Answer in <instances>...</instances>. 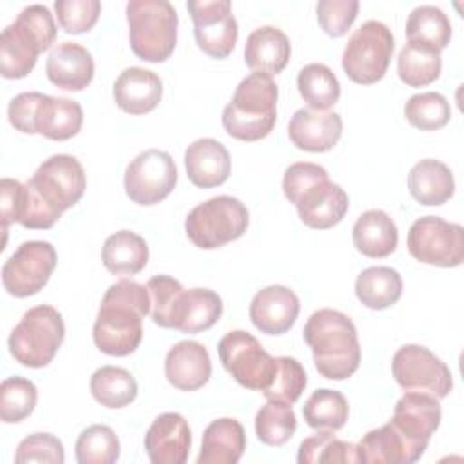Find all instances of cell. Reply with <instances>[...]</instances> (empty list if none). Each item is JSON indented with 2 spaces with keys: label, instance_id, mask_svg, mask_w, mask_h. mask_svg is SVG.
<instances>
[{
  "label": "cell",
  "instance_id": "cell-24",
  "mask_svg": "<svg viewBox=\"0 0 464 464\" xmlns=\"http://www.w3.org/2000/svg\"><path fill=\"white\" fill-rule=\"evenodd\" d=\"M230 154L214 138H199L185 150V169L192 185L210 188L225 183L230 176Z\"/></svg>",
  "mask_w": 464,
  "mask_h": 464
},
{
  "label": "cell",
  "instance_id": "cell-13",
  "mask_svg": "<svg viewBox=\"0 0 464 464\" xmlns=\"http://www.w3.org/2000/svg\"><path fill=\"white\" fill-rule=\"evenodd\" d=\"M392 372L397 384L406 392H422L444 399L453 388L446 362L420 344L401 346L393 355Z\"/></svg>",
  "mask_w": 464,
  "mask_h": 464
},
{
  "label": "cell",
  "instance_id": "cell-46",
  "mask_svg": "<svg viewBox=\"0 0 464 464\" xmlns=\"http://www.w3.org/2000/svg\"><path fill=\"white\" fill-rule=\"evenodd\" d=\"M54 11L58 24L65 33H85L98 22L102 4L100 0H56Z\"/></svg>",
  "mask_w": 464,
  "mask_h": 464
},
{
  "label": "cell",
  "instance_id": "cell-1",
  "mask_svg": "<svg viewBox=\"0 0 464 464\" xmlns=\"http://www.w3.org/2000/svg\"><path fill=\"white\" fill-rule=\"evenodd\" d=\"M85 192L82 163L69 154L47 158L24 183L18 219L25 228H51L60 216L76 205Z\"/></svg>",
  "mask_w": 464,
  "mask_h": 464
},
{
  "label": "cell",
  "instance_id": "cell-22",
  "mask_svg": "<svg viewBox=\"0 0 464 464\" xmlns=\"http://www.w3.org/2000/svg\"><path fill=\"white\" fill-rule=\"evenodd\" d=\"M163 83L154 71L143 67H127L114 82L112 96L116 105L127 114H147L161 100Z\"/></svg>",
  "mask_w": 464,
  "mask_h": 464
},
{
  "label": "cell",
  "instance_id": "cell-20",
  "mask_svg": "<svg viewBox=\"0 0 464 464\" xmlns=\"http://www.w3.org/2000/svg\"><path fill=\"white\" fill-rule=\"evenodd\" d=\"M343 134V120L337 112L299 109L288 121L290 141L308 152H326L334 149Z\"/></svg>",
  "mask_w": 464,
  "mask_h": 464
},
{
  "label": "cell",
  "instance_id": "cell-25",
  "mask_svg": "<svg viewBox=\"0 0 464 464\" xmlns=\"http://www.w3.org/2000/svg\"><path fill=\"white\" fill-rule=\"evenodd\" d=\"M355 448L359 462L366 464H411L424 455L392 422L368 431Z\"/></svg>",
  "mask_w": 464,
  "mask_h": 464
},
{
  "label": "cell",
  "instance_id": "cell-40",
  "mask_svg": "<svg viewBox=\"0 0 464 464\" xmlns=\"http://www.w3.org/2000/svg\"><path fill=\"white\" fill-rule=\"evenodd\" d=\"M295 428L297 420L290 404L268 401L256 413V435L263 444L283 446L294 437Z\"/></svg>",
  "mask_w": 464,
  "mask_h": 464
},
{
  "label": "cell",
  "instance_id": "cell-50",
  "mask_svg": "<svg viewBox=\"0 0 464 464\" xmlns=\"http://www.w3.org/2000/svg\"><path fill=\"white\" fill-rule=\"evenodd\" d=\"M24 192V183L4 178L0 181V208H2V230L7 232V227L11 223H16L18 218V208H20V199Z\"/></svg>",
  "mask_w": 464,
  "mask_h": 464
},
{
  "label": "cell",
  "instance_id": "cell-23",
  "mask_svg": "<svg viewBox=\"0 0 464 464\" xmlns=\"http://www.w3.org/2000/svg\"><path fill=\"white\" fill-rule=\"evenodd\" d=\"M45 72L53 85L63 91H82L94 76V62L91 53L76 42H62L51 49Z\"/></svg>",
  "mask_w": 464,
  "mask_h": 464
},
{
  "label": "cell",
  "instance_id": "cell-28",
  "mask_svg": "<svg viewBox=\"0 0 464 464\" xmlns=\"http://www.w3.org/2000/svg\"><path fill=\"white\" fill-rule=\"evenodd\" d=\"M246 448L243 426L230 417L212 420L203 431L198 464H236Z\"/></svg>",
  "mask_w": 464,
  "mask_h": 464
},
{
  "label": "cell",
  "instance_id": "cell-49",
  "mask_svg": "<svg viewBox=\"0 0 464 464\" xmlns=\"http://www.w3.org/2000/svg\"><path fill=\"white\" fill-rule=\"evenodd\" d=\"M42 92L31 91V92H20L16 94L7 107V116L11 125L25 134H36L34 132V116L38 103L42 100Z\"/></svg>",
  "mask_w": 464,
  "mask_h": 464
},
{
  "label": "cell",
  "instance_id": "cell-27",
  "mask_svg": "<svg viewBox=\"0 0 464 464\" xmlns=\"http://www.w3.org/2000/svg\"><path fill=\"white\" fill-rule=\"evenodd\" d=\"M82 123L83 111L78 102L62 96H42L34 116L36 134H42L47 140L65 141L80 132Z\"/></svg>",
  "mask_w": 464,
  "mask_h": 464
},
{
  "label": "cell",
  "instance_id": "cell-39",
  "mask_svg": "<svg viewBox=\"0 0 464 464\" xmlns=\"http://www.w3.org/2000/svg\"><path fill=\"white\" fill-rule=\"evenodd\" d=\"M297 462L299 464L359 462V455H357L355 444L337 439L330 430H317V433L306 437L299 444Z\"/></svg>",
  "mask_w": 464,
  "mask_h": 464
},
{
  "label": "cell",
  "instance_id": "cell-41",
  "mask_svg": "<svg viewBox=\"0 0 464 464\" xmlns=\"http://www.w3.org/2000/svg\"><path fill=\"white\" fill-rule=\"evenodd\" d=\"M74 453L80 464H112L120 457V440L112 428L92 424L78 435Z\"/></svg>",
  "mask_w": 464,
  "mask_h": 464
},
{
  "label": "cell",
  "instance_id": "cell-9",
  "mask_svg": "<svg viewBox=\"0 0 464 464\" xmlns=\"http://www.w3.org/2000/svg\"><path fill=\"white\" fill-rule=\"evenodd\" d=\"M248 227L246 207L232 196H216L196 205L187 219L185 232L188 239L205 250L219 248L241 237Z\"/></svg>",
  "mask_w": 464,
  "mask_h": 464
},
{
  "label": "cell",
  "instance_id": "cell-26",
  "mask_svg": "<svg viewBox=\"0 0 464 464\" xmlns=\"http://www.w3.org/2000/svg\"><path fill=\"white\" fill-rule=\"evenodd\" d=\"M292 47L288 36L274 27L263 25L254 29L245 44V62L254 72L279 74L290 58Z\"/></svg>",
  "mask_w": 464,
  "mask_h": 464
},
{
  "label": "cell",
  "instance_id": "cell-34",
  "mask_svg": "<svg viewBox=\"0 0 464 464\" xmlns=\"http://www.w3.org/2000/svg\"><path fill=\"white\" fill-rule=\"evenodd\" d=\"M91 393L105 408L129 406L138 395V382L120 366H102L91 375Z\"/></svg>",
  "mask_w": 464,
  "mask_h": 464
},
{
  "label": "cell",
  "instance_id": "cell-30",
  "mask_svg": "<svg viewBox=\"0 0 464 464\" xmlns=\"http://www.w3.org/2000/svg\"><path fill=\"white\" fill-rule=\"evenodd\" d=\"M355 248L366 257H386L397 248L399 232L395 221L379 208L362 212L352 230Z\"/></svg>",
  "mask_w": 464,
  "mask_h": 464
},
{
  "label": "cell",
  "instance_id": "cell-15",
  "mask_svg": "<svg viewBox=\"0 0 464 464\" xmlns=\"http://www.w3.org/2000/svg\"><path fill=\"white\" fill-rule=\"evenodd\" d=\"M56 266V250L49 241H24L2 266V285L14 297L38 294Z\"/></svg>",
  "mask_w": 464,
  "mask_h": 464
},
{
  "label": "cell",
  "instance_id": "cell-37",
  "mask_svg": "<svg viewBox=\"0 0 464 464\" xmlns=\"http://www.w3.org/2000/svg\"><path fill=\"white\" fill-rule=\"evenodd\" d=\"M297 89L303 100L315 111L330 109L341 96L339 80L324 63L304 65L297 74Z\"/></svg>",
  "mask_w": 464,
  "mask_h": 464
},
{
  "label": "cell",
  "instance_id": "cell-45",
  "mask_svg": "<svg viewBox=\"0 0 464 464\" xmlns=\"http://www.w3.org/2000/svg\"><path fill=\"white\" fill-rule=\"evenodd\" d=\"M147 290L150 297V317L161 328H172L174 312L178 301L183 294V286L178 279L169 276H156L147 281Z\"/></svg>",
  "mask_w": 464,
  "mask_h": 464
},
{
  "label": "cell",
  "instance_id": "cell-6",
  "mask_svg": "<svg viewBox=\"0 0 464 464\" xmlns=\"http://www.w3.org/2000/svg\"><path fill=\"white\" fill-rule=\"evenodd\" d=\"M277 85L272 76L252 72L239 82L230 103L223 109V127L241 141L268 136L277 120Z\"/></svg>",
  "mask_w": 464,
  "mask_h": 464
},
{
  "label": "cell",
  "instance_id": "cell-16",
  "mask_svg": "<svg viewBox=\"0 0 464 464\" xmlns=\"http://www.w3.org/2000/svg\"><path fill=\"white\" fill-rule=\"evenodd\" d=\"M187 9L194 22L198 47L212 58H227L237 42V22L228 0H190Z\"/></svg>",
  "mask_w": 464,
  "mask_h": 464
},
{
  "label": "cell",
  "instance_id": "cell-19",
  "mask_svg": "<svg viewBox=\"0 0 464 464\" xmlns=\"http://www.w3.org/2000/svg\"><path fill=\"white\" fill-rule=\"evenodd\" d=\"M299 297L283 285H270L259 290L250 303V321L268 335L288 332L299 315Z\"/></svg>",
  "mask_w": 464,
  "mask_h": 464
},
{
  "label": "cell",
  "instance_id": "cell-3",
  "mask_svg": "<svg viewBox=\"0 0 464 464\" xmlns=\"http://www.w3.org/2000/svg\"><path fill=\"white\" fill-rule=\"evenodd\" d=\"M283 192L295 205L301 221L315 230L337 225L348 212V194L328 179L324 167L310 161H297L286 167Z\"/></svg>",
  "mask_w": 464,
  "mask_h": 464
},
{
  "label": "cell",
  "instance_id": "cell-47",
  "mask_svg": "<svg viewBox=\"0 0 464 464\" xmlns=\"http://www.w3.org/2000/svg\"><path fill=\"white\" fill-rule=\"evenodd\" d=\"M65 460L63 444L58 437L51 433H33L20 440L14 462L25 464V462H49V464H62Z\"/></svg>",
  "mask_w": 464,
  "mask_h": 464
},
{
  "label": "cell",
  "instance_id": "cell-32",
  "mask_svg": "<svg viewBox=\"0 0 464 464\" xmlns=\"http://www.w3.org/2000/svg\"><path fill=\"white\" fill-rule=\"evenodd\" d=\"M102 261L114 276H134L145 268L149 261V246L140 234L120 230L105 239Z\"/></svg>",
  "mask_w": 464,
  "mask_h": 464
},
{
  "label": "cell",
  "instance_id": "cell-2",
  "mask_svg": "<svg viewBox=\"0 0 464 464\" xmlns=\"http://www.w3.org/2000/svg\"><path fill=\"white\" fill-rule=\"evenodd\" d=\"M150 314V297L145 285L120 279L102 299L92 339L100 352L114 357L132 353L143 337V317Z\"/></svg>",
  "mask_w": 464,
  "mask_h": 464
},
{
  "label": "cell",
  "instance_id": "cell-7",
  "mask_svg": "<svg viewBox=\"0 0 464 464\" xmlns=\"http://www.w3.org/2000/svg\"><path fill=\"white\" fill-rule=\"evenodd\" d=\"M132 53L145 62H165L178 38V13L167 0H130L125 7Z\"/></svg>",
  "mask_w": 464,
  "mask_h": 464
},
{
  "label": "cell",
  "instance_id": "cell-35",
  "mask_svg": "<svg viewBox=\"0 0 464 464\" xmlns=\"http://www.w3.org/2000/svg\"><path fill=\"white\" fill-rule=\"evenodd\" d=\"M406 38L411 44L442 51L451 40V22L439 7L419 5L408 16Z\"/></svg>",
  "mask_w": 464,
  "mask_h": 464
},
{
  "label": "cell",
  "instance_id": "cell-5",
  "mask_svg": "<svg viewBox=\"0 0 464 464\" xmlns=\"http://www.w3.org/2000/svg\"><path fill=\"white\" fill-rule=\"evenodd\" d=\"M56 38V24L51 11L42 4L24 7L16 20L0 34V72L16 80L27 76L38 54L47 51Z\"/></svg>",
  "mask_w": 464,
  "mask_h": 464
},
{
  "label": "cell",
  "instance_id": "cell-48",
  "mask_svg": "<svg viewBox=\"0 0 464 464\" xmlns=\"http://www.w3.org/2000/svg\"><path fill=\"white\" fill-rule=\"evenodd\" d=\"M317 20L328 36L339 38L348 33L357 18V0H321L315 5Z\"/></svg>",
  "mask_w": 464,
  "mask_h": 464
},
{
  "label": "cell",
  "instance_id": "cell-17",
  "mask_svg": "<svg viewBox=\"0 0 464 464\" xmlns=\"http://www.w3.org/2000/svg\"><path fill=\"white\" fill-rule=\"evenodd\" d=\"M442 419L439 399L422 392H406L395 404L392 424L413 446L426 451Z\"/></svg>",
  "mask_w": 464,
  "mask_h": 464
},
{
  "label": "cell",
  "instance_id": "cell-4",
  "mask_svg": "<svg viewBox=\"0 0 464 464\" xmlns=\"http://www.w3.org/2000/svg\"><path fill=\"white\" fill-rule=\"evenodd\" d=\"M303 337L314 353L317 372L332 381H343L355 373L361 362V346L352 319L332 308L314 312L303 330Z\"/></svg>",
  "mask_w": 464,
  "mask_h": 464
},
{
  "label": "cell",
  "instance_id": "cell-36",
  "mask_svg": "<svg viewBox=\"0 0 464 464\" xmlns=\"http://www.w3.org/2000/svg\"><path fill=\"white\" fill-rule=\"evenodd\" d=\"M440 51L408 42L397 58V74L410 87H424L440 74Z\"/></svg>",
  "mask_w": 464,
  "mask_h": 464
},
{
  "label": "cell",
  "instance_id": "cell-11",
  "mask_svg": "<svg viewBox=\"0 0 464 464\" xmlns=\"http://www.w3.org/2000/svg\"><path fill=\"white\" fill-rule=\"evenodd\" d=\"M225 370L245 388L265 392L276 373L277 357H272L261 343L245 330H232L218 344Z\"/></svg>",
  "mask_w": 464,
  "mask_h": 464
},
{
  "label": "cell",
  "instance_id": "cell-18",
  "mask_svg": "<svg viewBox=\"0 0 464 464\" xmlns=\"http://www.w3.org/2000/svg\"><path fill=\"white\" fill-rule=\"evenodd\" d=\"M143 444L152 464H185L192 444L188 422L176 411L161 413L147 430Z\"/></svg>",
  "mask_w": 464,
  "mask_h": 464
},
{
  "label": "cell",
  "instance_id": "cell-21",
  "mask_svg": "<svg viewBox=\"0 0 464 464\" xmlns=\"http://www.w3.org/2000/svg\"><path fill=\"white\" fill-rule=\"evenodd\" d=\"M210 373V355L201 343L179 341L167 352L165 377L174 388L181 392L199 390L208 382Z\"/></svg>",
  "mask_w": 464,
  "mask_h": 464
},
{
  "label": "cell",
  "instance_id": "cell-33",
  "mask_svg": "<svg viewBox=\"0 0 464 464\" xmlns=\"http://www.w3.org/2000/svg\"><path fill=\"white\" fill-rule=\"evenodd\" d=\"M402 294V279L392 266H370L357 276L355 295L372 310H384L395 304Z\"/></svg>",
  "mask_w": 464,
  "mask_h": 464
},
{
  "label": "cell",
  "instance_id": "cell-8",
  "mask_svg": "<svg viewBox=\"0 0 464 464\" xmlns=\"http://www.w3.org/2000/svg\"><path fill=\"white\" fill-rule=\"evenodd\" d=\"M65 337L62 314L49 304L29 308L9 335V352L16 362L27 368L47 366Z\"/></svg>",
  "mask_w": 464,
  "mask_h": 464
},
{
  "label": "cell",
  "instance_id": "cell-44",
  "mask_svg": "<svg viewBox=\"0 0 464 464\" xmlns=\"http://www.w3.org/2000/svg\"><path fill=\"white\" fill-rule=\"evenodd\" d=\"M306 388V372L294 357H277V368L270 386L263 392L268 401L294 404Z\"/></svg>",
  "mask_w": 464,
  "mask_h": 464
},
{
  "label": "cell",
  "instance_id": "cell-31",
  "mask_svg": "<svg viewBox=\"0 0 464 464\" xmlns=\"http://www.w3.org/2000/svg\"><path fill=\"white\" fill-rule=\"evenodd\" d=\"M411 196L428 207L444 205L455 192V179L450 167L439 160H420L408 174Z\"/></svg>",
  "mask_w": 464,
  "mask_h": 464
},
{
  "label": "cell",
  "instance_id": "cell-14",
  "mask_svg": "<svg viewBox=\"0 0 464 464\" xmlns=\"http://www.w3.org/2000/svg\"><path fill=\"white\" fill-rule=\"evenodd\" d=\"M178 181L172 156L160 149L140 152L125 169V192L138 205H156L165 199Z\"/></svg>",
  "mask_w": 464,
  "mask_h": 464
},
{
  "label": "cell",
  "instance_id": "cell-42",
  "mask_svg": "<svg viewBox=\"0 0 464 464\" xmlns=\"http://www.w3.org/2000/svg\"><path fill=\"white\" fill-rule=\"evenodd\" d=\"M38 401V390L25 377H7L0 384V419L5 424H16L27 419Z\"/></svg>",
  "mask_w": 464,
  "mask_h": 464
},
{
  "label": "cell",
  "instance_id": "cell-12",
  "mask_svg": "<svg viewBox=\"0 0 464 464\" xmlns=\"http://www.w3.org/2000/svg\"><path fill=\"white\" fill-rule=\"evenodd\" d=\"M408 250L426 265L459 266L464 261V228L439 216L419 218L408 230Z\"/></svg>",
  "mask_w": 464,
  "mask_h": 464
},
{
  "label": "cell",
  "instance_id": "cell-38",
  "mask_svg": "<svg viewBox=\"0 0 464 464\" xmlns=\"http://www.w3.org/2000/svg\"><path fill=\"white\" fill-rule=\"evenodd\" d=\"M303 417L314 430L337 431L348 420V401L337 390L319 388L306 399Z\"/></svg>",
  "mask_w": 464,
  "mask_h": 464
},
{
  "label": "cell",
  "instance_id": "cell-43",
  "mask_svg": "<svg viewBox=\"0 0 464 464\" xmlns=\"http://www.w3.org/2000/svg\"><path fill=\"white\" fill-rule=\"evenodd\" d=\"M404 116L410 125L420 130H437L450 121L451 107L446 96L428 91L408 98L404 105Z\"/></svg>",
  "mask_w": 464,
  "mask_h": 464
},
{
  "label": "cell",
  "instance_id": "cell-10",
  "mask_svg": "<svg viewBox=\"0 0 464 464\" xmlns=\"http://www.w3.org/2000/svg\"><path fill=\"white\" fill-rule=\"evenodd\" d=\"M393 34L379 20H368L352 33L343 51V69L346 76L361 85L379 82L393 54Z\"/></svg>",
  "mask_w": 464,
  "mask_h": 464
},
{
  "label": "cell",
  "instance_id": "cell-29",
  "mask_svg": "<svg viewBox=\"0 0 464 464\" xmlns=\"http://www.w3.org/2000/svg\"><path fill=\"white\" fill-rule=\"evenodd\" d=\"M221 314L223 301L214 290H183L174 312L172 328L183 334H198L214 326L219 321Z\"/></svg>",
  "mask_w": 464,
  "mask_h": 464
}]
</instances>
